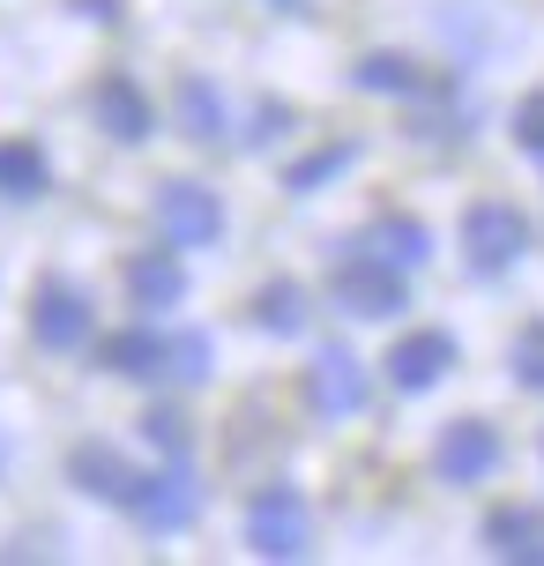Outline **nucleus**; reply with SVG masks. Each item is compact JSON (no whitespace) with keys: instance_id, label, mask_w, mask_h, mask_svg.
Instances as JSON below:
<instances>
[{"instance_id":"obj_10","label":"nucleus","mask_w":544,"mask_h":566,"mask_svg":"<svg viewBox=\"0 0 544 566\" xmlns=\"http://www.w3.org/2000/svg\"><path fill=\"white\" fill-rule=\"evenodd\" d=\"M135 522L143 530H157V537H172V530H187L201 514V492H195V478L187 470H157V478H143V492H135Z\"/></svg>"},{"instance_id":"obj_7","label":"nucleus","mask_w":544,"mask_h":566,"mask_svg":"<svg viewBox=\"0 0 544 566\" xmlns=\"http://www.w3.org/2000/svg\"><path fill=\"white\" fill-rule=\"evenodd\" d=\"M306 402H314L321 418H358V410H366V366L351 358L344 343L314 350V366H306Z\"/></svg>"},{"instance_id":"obj_6","label":"nucleus","mask_w":544,"mask_h":566,"mask_svg":"<svg viewBox=\"0 0 544 566\" xmlns=\"http://www.w3.org/2000/svg\"><path fill=\"white\" fill-rule=\"evenodd\" d=\"M456 336L448 328H418V336H402L396 350H388V380H396L402 396H432L448 373H456Z\"/></svg>"},{"instance_id":"obj_19","label":"nucleus","mask_w":544,"mask_h":566,"mask_svg":"<svg viewBox=\"0 0 544 566\" xmlns=\"http://www.w3.org/2000/svg\"><path fill=\"white\" fill-rule=\"evenodd\" d=\"M254 321L269 328V336H299V328H306V291H299V283H261Z\"/></svg>"},{"instance_id":"obj_22","label":"nucleus","mask_w":544,"mask_h":566,"mask_svg":"<svg viewBox=\"0 0 544 566\" xmlns=\"http://www.w3.org/2000/svg\"><path fill=\"white\" fill-rule=\"evenodd\" d=\"M172 380H187V388L209 380V336H201V328H179L172 336Z\"/></svg>"},{"instance_id":"obj_23","label":"nucleus","mask_w":544,"mask_h":566,"mask_svg":"<svg viewBox=\"0 0 544 566\" xmlns=\"http://www.w3.org/2000/svg\"><path fill=\"white\" fill-rule=\"evenodd\" d=\"M515 142L530 149V157H544V90L515 105Z\"/></svg>"},{"instance_id":"obj_20","label":"nucleus","mask_w":544,"mask_h":566,"mask_svg":"<svg viewBox=\"0 0 544 566\" xmlns=\"http://www.w3.org/2000/svg\"><path fill=\"white\" fill-rule=\"evenodd\" d=\"M351 165H358V149H351V142H336V149H321V157H306V165H291L284 187H291V195H321V187H328L336 171H351Z\"/></svg>"},{"instance_id":"obj_16","label":"nucleus","mask_w":544,"mask_h":566,"mask_svg":"<svg viewBox=\"0 0 544 566\" xmlns=\"http://www.w3.org/2000/svg\"><path fill=\"white\" fill-rule=\"evenodd\" d=\"M97 119H105V135L119 142H149V127H157V113H149V97L127 75H113V83H97Z\"/></svg>"},{"instance_id":"obj_9","label":"nucleus","mask_w":544,"mask_h":566,"mask_svg":"<svg viewBox=\"0 0 544 566\" xmlns=\"http://www.w3.org/2000/svg\"><path fill=\"white\" fill-rule=\"evenodd\" d=\"M67 478L83 484L90 500H113V507H135V492H143V470L119 448H105V440H83V448L67 454Z\"/></svg>"},{"instance_id":"obj_11","label":"nucleus","mask_w":544,"mask_h":566,"mask_svg":"<svg viewBox=\"0 0 544 566\" xmlns=\"http://www.w3.org/2000/svg\"><path fill=\"white\" fill-rule=\"evenodd\" d=\"M485 552L508 566H544V507H492L485 514Z\"/></svg>"},{"instance_id":"obj_18","label":"nucleus","mask_w":544,"mask_h":566,"mask_svg":"<svg viewBox=\"0 0 544 566\" xmlns=\"http://www.w3.org/2000/svg\"><path fill=\"white\" fill-rule=\"evenodd\" d=\"M53 187V165L30 149V142H0V195L8 201H38Z\"/></svg>"},{"instance_id":"obj_14","label":"nucleus","mask_w":544,"mask_h":566,"mask_svg":"<svg viewBox=\"0 0 544 566\" xmlns=\"http://www.w3.org/2000/svg\"><path fill=\"white\" fill-rule=\"evenodd\" d=\"M127 298L143 313H165L187 298V269H179V247H165V254H135L127 261Z\"/></svg>"},{"instance_id":"obj_12","label":"nucleus","mask_w":544,"mask_h":566,"mask_svg":"<svg viewBox=\"0 0 544 566\" xmlns=\"http://www.w3.org/2000/svg\"><path fill=\"white\" fill-rule=\"evenodd\" d=\"M97 358H105V373H119V380H165V373H172V336H157V328H119Z\"/></svg>"},{"instance_id":"obj_3","label":"nucleus","mask_w":544,"mask_h":566,"mask_svg":"<svg viewBox=\"0 0 544 566\" xmlns=\"http://www.w3.org/2000/svg\"><path fill=\"white\" fill-rule=\"evenodd\" d=\"M247 544H254L261 559H306V544H314L306 500L291 484H261L254 500H247Z\"/></svg>"},{"instance_id":"obj_13","label":"nucleus","mask_w":544,"mask_h":566,"mask_svg":"<svg viewBox=\"0 0 544 566\" xmlns=\"http://www.w3.org/2000/svg\"><path fill=\"white\" fill-rule=\"evenodd\" d=\"M358 247H366L373 261H388V269H426V254H432V231L418 224V217H373L366 231H358Z\"/></svg>"},{"instance_id":"obj_25","label":"nucleus","mask_w":544,"mask_h":566,"mask_svg":"<svg viewBox=\"0 0 544 566\" xmlns=\"http://www.w3.org/2000/svg\"><path fill=\"white\" fill-rule=\"evenodd\" d=\"M284 8H291V0H284Z\"/></svg>"},{"instance_id":"obj_8","label":"nucleus","mask_w":544,"mask_h":566,"mask_svg":"<svg viewBox=\"0 0 544 566\" xmlns=\"http://www.w3.org/2000/svg\"><path fill=\"white\" fill-rule=\"evenodd\" d=\"M30 336L45 343V350H83L90 298L75 291V283H38V298H30Z\"/></svg>"},{"instance_id":"obj_15","label":"nucleus","mask_w":544,"mask_h":566,"mask_svg":"<svg viewBox=\"0 0 544 566\" xmlns=\"http://www.w3.org/2000/svg\"><path fill=\"white\" fill-rule=\"evenodd\" d=\"M172 119H179V135H195V142H224V127H231V105L217 97V83H201V75H187V83L172 90Z\"/></svg>"},{"instance_id":"obj_17","label":"nucleus","mask_w":544,"mask_h":566,"mask_svg":"<svg viewBox=\"0 0 544 566\" xmlns=\"http://www.w3.org/2000/svg\"><path fill=\"white\" fill-rule=\"evenodd\" d=\"M351 83L373 90V97H418V90H426V67L402 60V53H366L358 67H351Z\"/></svg>"},{"instance_id":"obj_2","label":"nucleus","mask_w":544,"mask_h":566,"mask_svg":"<svg viewBox=\"0 0 544 566\" xmlns=\"http://www.w3.org/2000/svg\"><path fill=\"white\" fill-rule=\"evenodd\" d=\"M149 224H157L165 247L195 254V247H217V239H224V201L209 195L201 179H165L157 201H149Z\"/></svg>"},{"instance_id":"obj_24","label":"nucleus","mask_w":544,"mask_h":566,"mask_svg":"<svg viewBox=\"0 0 544 566\" xmlns=\"http://www.w3.org/2000/svg\"><path fill=\"white\" fill-rule=\"evenodd\" d=\"M143 432L157 440V448L187 454V418H179V410H149V418H143Z\"/></svg>"},{"instance_id":"obj_21","label":"nucleus","mask_w":544,"mask_h":566,"mask_svg":"<svg viewBox=\"0 0 544 566\" xmlns=\"http://www.w3.org/2000/svg\"><path fill=\"white\" fill-rule=\"evenodd\" d=\"M508 366H515V380L530 388V396H544V321H530L515 336V350H508Z\"/></svg>"},{"instance_id":"obj_4","label":"nucleus","mask_w":544,"mask_h":566,"mask_svg":"<svg viewBox=\"0 0 544 566\" xmlns=\"http://www.w3.org/2000/svg\"><path fill=\"white\" fill-rule=\"evenodd\" d=\"M500 470V432L485 418H456L432 440V478L440 484H485Z\"/></svg>"},{"instance_id":"obj_1","label":"nucleus","mask_w":544,"mask_h":566,"mask_svg":"<svg viewBox=\"0 0 544 566\" xmlns=\"http://www.w3.org/2000/svg\"><path fill=\"white\" fill-rule=\"evenodd\" d=\"M530 254V217L515 201H470L462 209V269L470 276H500Z\"/></svg>"},{"instance_id":"obj_5","label":"nucleus","mask_w":544,"mask_h":566,"mask_svg":"<svg viewBox=\"0 0 544 566\" xmlns=\"http://www.w3.org/2000/svg\"><path fill=\"white\" fill-rule=\"evenodd\" d=\"M336 306L358 313V321L402 313V269H388V261H373L366 247H358L351 261H336Z\"/></svg>"}]
</instances>
